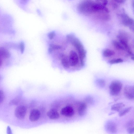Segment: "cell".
Masks as SVG:
<instances>
[{
  "instance_id": "1",
  "label": "cell",
  "mask_w": 134,
  "mask_h": 134,
  "mask_svg": "<svg viewBox=\"0 0 134 134\" xmlns=\"http://www.w3.org/2000/svg\"><path fill=\"white\" fill-rule=\"evenodd\" d=\"M47 42L48 53L53 68L69 72L84 68L86 51L74 34L64 35L53 31L48 34Z\"/></svg>"
},
{
  "instance_id": "2",
  "label": "cell",
  "mask_w": 134,
  "mask_h": 134,
  "mask_svg": "<svg viewBox=\"0 0 134 134\" xmlns=\"http://www.w3.org/2000/svg\"><path fill=\"white\" fill-rule=\"evenodd\" d=\"M128 32L120 30L112 40L110 46L104 50L103 56L111 64L122 63L129 58L133 59V45Z\"/></svg>"
},
{
  "instance_id": "3",
  "label": "cell",
  "mask_w": 134,
  "mask_h": 134,
  "mask_svg": "<svg viewBox=\"0 0 134 134\" xmlns=\"http://www.w3.org/2000/svg\"><path fill=\"white\" fill-rule=\"evenodd\" d=\"M94 3L91 0H85L78 5V10L79 13L83 15H90L94 13L93 6Z\"/></svg>"
},
{
  "instance_id": "4",
  "label": "cell",
  "mask_w": 134,
  "mask_h": 134,
  "mask_svg": "<svg viewBox=\"0 0 134 134\" xmlns=\"http://www.w3.org/2000/svg\"><path fill=\"white\" fill-rule=\"evenodd\" d=\"M122 86V83L119 80H114L109 86L110 94L114 96H117L121 91Z\"/></svg>"
},
{
  "instance_id": "5",
  "label": "cell",
  "mask_w": 134,
  "mask_h": 134,
  "mask_svg": "<svg viewBox=\"0 0 134 134\" xmlns=\"http://www.w3.org/2000/svg\"><path fill=\"white\" fill-rule=\"evenodd\" d=\"M118 16L123 25L129 27V29L131 30H133L134 20L132 19L125 13L119 14Z\"/></svg>"
},
{
  "instance_id": "6",
  "label": "cell",
  "mask_w": 134,
  "mask_h": 134,
  "mask_svg": "<svg viewBox=\"0 0 134 134\" xmlns=\"http://www.w3.org/2000/svg\"><path fill=\"white\" fill-rule=\"evenodd\" d=\"M26 113V109L23 106H18L15 111V116L18 119L22 120L25 117Z\"/></svg>"
},
{
  "instance_id": "7",
  "label": "cell",
  "mask_w": 134,
  "mask_h": 134,
  "mask_svg": "<svg viewBox=\"0 0 134 134\" xmlns=\"http://www.w3.org/2000/svg\"><path fill=\"white\" fill-rule=\"evenodd\" d=\"M105 128L107 132L111 133H116L117 132V127L116 124L111 120H109L106 122Z\"/></svg>"
},
{
  "instance_id": "8",
  "label": "cell",
  "mask_w": 134,
  "mask_h": 134,
  "mask_svg": "<svg viewBox=\"0 0 134 134\" xmlns=\"http://www.w3.org/2000/svg\"><path fill=\"white\" fill-rule=\"evenodd\" d=\"M124 94L125 97L130 100L134 99V86L126 85L124 89Z\"/></svg>"
},
{
  "instance_id": "9",
  "label": "cell",
  "mask_w": 134,
  "mask_h": 134,
  "mask_svg": "<svg viewBox=\"0 0 134 134\" xmlns=\"http://www.w3.org/2000/svg\"><path fill=\"white\" fill-rule=\"evenodd\" d=\"M61 113L62 115L65 117H71L74 115L75 111L72 107L67 106L62 109Z\"/></svg>"
},
{
  "instance_id": "10",
  "label": "cell",
  "mask_w": 134,
  "mask_h": 134,
  "mask_svg": "<svg viewBox=\"0 0 134 134\" xmlns=\"http://www.w3.org/2000/svg\"><path fill=\"white\" fill-rule=\"evenodd\" d=\"M41 116V113L37 109H34L30 113L29 119L31 122L38 121Z\"/></svg>"
},
{
  "instance_id": "11",
  "label": "cell",
  "mask_w": 134,
  "mask_h": 134,
  "mask_svg": "<svg viewBox=\"0 0 134 134\" xmlns=\"http://www.w3.org/2000/svg\"><path fill=\"white\" fill-rule=\"evenodd\" d=\"M11 55V53L8 49L0 47V59H8L10 57Z\"/></svg>"
},
{
  "instance_id": "12",
  "label": "cell",
  "mask_w": 134,
  "mask_h": 134,
  "mask_svg": "<svg viewBox=\"0 0 134 134\" xmlns=\"http://www.w3.org/2000/svg\"><path fill=\"white\" fill-rule=\"evenodd\" d=\"M87 110V106L85 103L80 104L78 107V112L79 115L80 116H83L85 115Z\"/></svg>"
},
{
  "instance_id": "13",
  "label": "cell",
  "mask_w": 134,
  "mask_h": 134,
  "mask_svg": "<svg viewBox=\"0 0 134 134\" xmlns=\"http://www.w3.org/2000/svg\"><path fill=\"white\" fill-rule=\"evenodd\" d=\"M48 117L52 119H58L59 117V115L58 112L55 109H52L49 110L47 113Z\"/></svg>"
},
{
  "instance_id": "14",
  "label": "cell",
  "mask_w": 134,
  "mask_h": 134,
  "mask_svg": "<svg viewBox=\"0 0 134 134\" xmlns=\"http://www.w3.org/2000/svg\"><path fill=\"white\" fill-rule=\"evenodd\" d=\"M127 132L129 134L134 133V121L133 120H129L126 125Z\"/></svg>"
},
{
  "instance_id": "15",
  "label": "cell",
  "mask_w": 134,
  "mask_h": 134,
  "mask_svg": "<svg viewBox=\"0 0 134 134\" xmlns=\"http://www.w3.org/2000/svg\"><path fill=\"white\" fill-rule=\"evenodd\" d=\"M97 13V16L99 19L104 21H108L110 19L109 13L105 12H100Z\"/></svg>"
},
{
  "instance_id": "16",
  "label": "cell",
  "mask_w": 134,
  "mask_h": 134,
  "mask_svg": "<svg viewBox=\"0 0 134 134\" xmlns=\"http://www.w3.org/2000/svg\"><path fill=\"white\" fill-rule=\"evenodd\" d=\"M125 106L124 104L123 103H118L113 105L111 108L112 110L119 112L123 109Z\"/></svg>"
},
{
  "instance_id": "17",
  "label": "cell",
  "mask_w": 134,
  "mask_h": 134,
  "mask_svg": "<svg viewBox=\"0 0 134 134\" xmlns=\"http://www.w3.org/2000/svg\"><path fill=\"white\" fill-rule=\"evenodd\" d=\"M95 84L98 87L103 88L106 86V83L105 80L102 79H97L95 81Z\"/></svg>"
},
{
  "instance_id": "18",
  "label": "cell",
  "mask_w": 134,
  "mask_h": 134,
  "mask_svg": "<svg viewBox=\"0 0 134 134\" xmlns=\"http://www.w3.org/2000/svg\"><path fill=\"white\" fill-rule=\"evenodd\" d=\"M132 107H130L128 108H127L125 109H122L121 111L119 112V116L120 117H122L124 116L126 114L129 113L131 110Z\"/></svg>"
},
{
  "instance_id": "19",
  "label": "cell",
  "mask_w": 134,
  "mask_h": 134,
  "mask_svg": "<svg viewBox=\"0 0 134 134\" xmlns=\"http://www.w3.org/2000/svg\"><path fill=\"white\" fill-rule=\"evenodd\" d=\"M85 100L86 103L90 105L92 104L94 102L93 97L89 95L86 96L85 98Z\"/></svg>"
},
{
  "instance_id": "20",
  "label": "cell",
  "mask_w": 134,
  "mask_h": 134,
  "mask_svg": "<svg viewBox=\"0 0 134 134\" xmlns=\"http://www.w3.org/2000/svg\"><path fill=\"white\" fill-rule=\"evenodd\" d=\"M96 3L106 6L108 3V0H95Z\"/></svg>"
},
{
  "instance_id": "21",
  "label": "cell",
  "mask_w": 134,
  "mask_h": 134,
  "mask_svg": "<svg viewBox=\"0 0 134 134\" xmlns=\"http://www.w3.org/2000/svg\"><path fill=\"white\" fill-rule=\"evenodd\" d=\"M19 48L21 53H23L25 49V44L23 42H21L20 43Z\"/></svg>"
},
{
  "instance_id": "22",
  "label": "cell",
  "mask_w": 134,
  "mask_h": 134,
  "mask_svg": "<svg viewBox=\"0 0 134 134\" xmlns=\"http://www.w3.org/2000/svg\"><path fill=\"white\" fill-rule=\"evenodd\" d=\"M5 98V95L4 92L0 90V104H1L4 102Z\"/></svg>"
},
{
  "instance_id": "23",
  "label": "cell",
  "mask_w": 134,
  "mask_h": 134,
  "mask_svg": "<svg viewBox=\"0 0 134 134\" xmlns=\"http://www.w3.org/2000/svg\"><path fill=\"white\" fill-rule=\"evenodd\" d=\"M20 1L22 3L24 4L27 2L28 0H20Z\"/></svg>"
},
{
  "instance_id": "24",
  "label": "cell",
  "mask_w": 134,
  "mask_h": 134,
  "mask_svg": "<svg viewBox=\"0 0 134 134\" xmlns=\"http://www.w3.org/2000/svg\"><path fill=\"white\" fill-rule=\"evenodd\" d=\"M3 63V61H2V59H0V66H1Z\"/></svg>"
},
{
  "instance_id": "25",
  "label": "cell",
  "mask_w": 134,
  "mask_h": 134,
  "mask_svg": "<svg viewBox=\"0 0 134 134\" xmlns=\"http://www.w3.org/2000/svg\"><path fill=\"white\" fill-rule=\"evenodd\" d=\"M2 78L1 76H0V82H1V80L2 79Z\"/></svg>"
}]
</instances>
